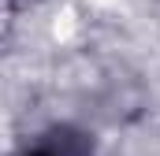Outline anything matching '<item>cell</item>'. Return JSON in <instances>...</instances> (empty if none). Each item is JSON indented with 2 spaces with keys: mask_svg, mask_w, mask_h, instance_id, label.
Masks as SVG:
<instances>
[{
  "mask_svg": "<svg viewBox=\"0 0 160 156\" xmlns=\"http://www.w3.org/2000/svg\"><path fill=\"white\" fill-rule=\"evenodd\" d=\"M22 156H93V145H89V138H86V134L60 126V130L41 134L38 141H30Z\"/></svg>",
  "mask_w": 160,
  "mask_h": 156,
  "instance_id": "obj_1",
  "label": "cell"
}]
</instances>
